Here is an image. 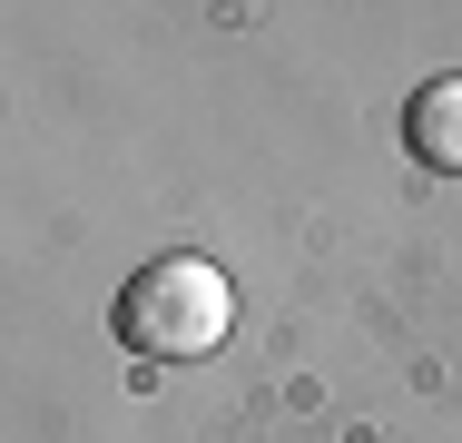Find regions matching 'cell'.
I'll list each match as a JSON object with an SVG mask.
<instances>
[{
  "label": "cell",
  "instance_id": "6da1fadb",
  "mask_svg": "<svg viewBox=\"0 0 462 443\" xmlns=\"http://www.w3.org/2000/svg\"><path fill=\"white\" fill-rule=\"evenodd\" d=\"M236 325V296L207 257H148L128 286H118V335L158 364H187V354H217V335Z\"/></svg>",
  "mask_w": 462,
  "mask_h": 443
},
{
  "label": "cell",
  "instance_id": "7a4b0ae2",
  "mask_svg": "<svg viewBox=\"0 0 462 443\" xmlns=\"http://www.w3.org/2000/svg\"><path fill=\"white\" fill-rule=\"evenodd\" d=\"M403 148L423 168H462V80H433L403 99Z\"/></svg>",
  "mask_w": 462,
  "mask_h": 443
}]
</instances>
